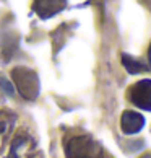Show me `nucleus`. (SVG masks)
I'll list each match as a JSON object with an SVG mask.
<instances>
[{
	"label": "nucleus",
	"instance_id": "obj_3",
	"mask_svg": "<svg viewBox=\"0 0 151 158\" xmlns=\"http://www.w3.org/2000/svg\"><path fill=\"white\" fill-rule=\"evenodd\" d=\"M129 99L140 109L151 111V80H140L130 86Z\"/></svg>",
	"mask_w": 151,
	"mask_h": 158
},
{
	"label": "nucleus",
	"instance_id": "obj_2",
	"mask_svg": "<svg viewBox=\"0 0 151 158\" xmlns=\"http://www.w3.org/2000/svg\"><path fill=\"white\" fill-rule=\"evenodd\" d=\"M11 77H13V81L18 88L20 95L26 99H34L39 93V80H38V75L28 70L25 67H20V69H15L11 72Z\"/></svg>",
	"mask_w": 151,
	"mask_h": 158
},
{
	"label": "nucleus",
	"instance_id": "obj_5",
	"mask_svg": "<svg viewBox=\"0 0 151 158\" xmlns=\"http://www.w3.org/2000/svg\"><path fill=\"white\" fill-rule=\"evenodd\" d=\"M65 7V0H34V11L41 18L52 16Z\"/></svg>",
	"mask_w": 151,
	"mask_h": 158
},
{
	"label": "nucleus",
	"instance_id": "obj_1",
	"mask_svg": "<svg viewBox=\"0 0 151 158\" xmlns=\"http://www.w3.org/2000/svg\"><path fill=\"white\" fill-rule=\"evenodd\" d=\"M67 158H104L101 145L89 135H78L68 140L65 147Z\"/></svg>",
	"mask_w": 151,
	"mask_h": 158
},
{
	"label": "nucleus",
	"instance_id": "obj_6",
	"mask_svg": "<svg viewBox=\"0 0 151 158\" xmlns=\"http://www.w3.org/2000/svg\"><path fill=\"white\" fill-rule=\"evenodd\" d=\"M122 64H124V67L129 73H141L146 70V67H145L141 62H138L137 59H132L129 54L122 56Z\"/></svg>",
	"mask_w": 151,
	"mask_h": 158
},
{
	"label": "nucleus",
	"instance_id": "obj_4",
	"mask_svg": "<svg viewBox=\"0 0 151 158\" xmlns=\"http://www.w3.org/2000/svg\"><path fill=\"white\" fill-rule=\"evenodd\" d=\"M145 126V118L140 113H135V111H124L120 118V127L122 132L127 134V135H132V134L140 132Z\"/></svg>",
	"mask_w": 151,
	"mask_h": 158
},
{
	"label": "nucleus",
	"instance_id": "obj_7",
	"mask_svg": "<svg viewBox=\"0 0 151 158\" xmlns=\"http://www.w3.org/2000/svg\"><path fill=\"white\" fill-rule=\"evenodd\" d=\"M148 64L151 67V44H149V49H148Z\"/></svg>",
	"mask_w": 151,
	"mask_h": 158
}]
</instances>
